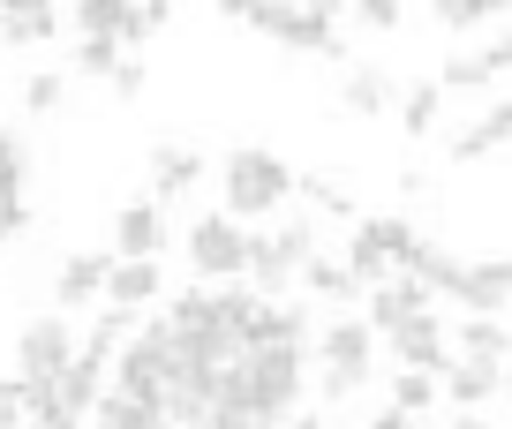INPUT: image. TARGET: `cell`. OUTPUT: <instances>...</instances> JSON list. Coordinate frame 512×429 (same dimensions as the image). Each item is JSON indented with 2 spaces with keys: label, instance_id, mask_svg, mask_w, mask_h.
<instances>
[{
  "label": "cell",
  "instance_id": "obj_1",
  "mask_svg": "<svg viewBox=\"0 0 512 429\" xmlns=\"http://www.w3.org/2000/svg\"><path fill=\"white\" fill-rule=\"evenodd\" d=\"M219 189H226L219 211H234V219H272L294 196V166L279 159V151H264V143H241V151L219 159Z\"/></svg>",
  "mask_w": 512,
  "mask_h": 429
},
{
  "label": "cell",
  "instance_id": "obj_2",
  "mask_svg": "<svg viewBox=\"0 0 512 429\" xmlns=\"http://www.w3.org/2000/svg\"><path fill=\"white\" fill-rule=\"evenodd\" d=\"M422 256V234H415V219H354V241H347V271L362 286H377V279H392V271H407Z\"/></svg>",
  "mask_w": 512,
  "mask_h": 429
},
{
  "label": "cell",
  "instance_id": "obj_3",
  "mask_svg": "<svg viewBox=\"0 0 512 429\" xmlns=\"http://www.w3.org/2000/svg\"><path fill=\"white\" fill-rule=\"evenodd\" d=\"M241 377H249V407L279 429L294 414V399H302V354H294V347H249Z\"/></svg>",
  "mask_w": 512,
  "mask_h": 429
},
{
  "label": "cell",
  "instance_id": "obj_4",
  "mask_svg": "<svg viewBox=\"0 0 512 429\" xmlns=\"http://www.w3.org/2000/svg\"><path fill=\"white\" fill-rule=\"evenodd\" d=\"M264 38H279L287 53H324V61H347V38H339V0H287Z\"/></svg>",
  "mask_w": 512,
  "mask_h": 429
},
{
  "label": "cell",
  "instance_id": "obj_5",
  "mask_svg": "<svg viewBox=\"0 0 512 429\" xmlns=\"http://www.w3.org/2000/svg\"><path fill=\"white\" fill-rule=\"evenodd\" d=\"M189 264H196V279H241V264H249V226H241L234 211H204V219L189 226Z\"/></svg>",
  "mask_w": 512,
  "mask_h": 429
},
{
  "label": "cell",
  "instance_id": "obj_6",
  "mask_svg": "<svg viewBox=\"0 0 512 429\" xmlns=\"http://www.w3.org/2000/svg\"><path fill=\"white\" fill-rule=\"evenodd\" d=\"M309 347H317V362L332 369V377H347L354 392H362L369 369H377V332H369V317H339V324H324Z\"/></svg>",
  "mask_w": 512,
  "mask_h": 429
},
{
  "label": "cell",
  "instance_id": "obj_7",
  "mask_svg": "<svg viewBox=\"0 0 512 429\" xmlns=\"http://www.w3.org/2000/svg\"><path fill=\"white\" fill-rule=\"evenodd\" d=\"M68 362H76V332H68V317H31L16 332V377L53 384Z\"/></svg>",
  "mask_w": 512,
  "mask_h": 429
},
{
  "label": "cell",
  "instance_id": "obj_8",
  "mask_svg": "<svg viewBox=\"0 0 512 429\" xmlns=\"http://www.w3.org/2000/svg\"><path fill=\"white\" fill-rule=\"evenodd\" d=\"M452 302H460L467 317H497V309H512V256H467L460 279H452Z\"/></svg>",
  "mask_w": 512,
  "mask_h": 429
},
{
  "label": "cell",
  "instance_id": "obj_9",
  "mask_svg": "<svg viewBox=\"0 0 512 429\" xmlns=\"http://www.w3.org/2000/svg\"><path fill=\"white\" fill-rule=\"evenodd\" d=\"M384 347L400 354V369H430V377H445V369H452V332L430 317V309H415L400 332H384Z\"/></svg>",
  "mask_w": 512,
  "mask_h": 429
},
{
  "label": "cell",
  "instance_id": "obj_10",
  "mask_svg": "<svg viewBox=\"0 0 512 429\" xmlns=\"http://www.w3.org/2000/svg\"><path fill=\"white\" fill-rule=\"evenodd\" d=\"M362 302H369V332L384 339V332H400V324L415 317V309H430V286H422L415 271H392V279H377V286H369Z\"/></svg>",
  "mask_w": 512,
  "mask_h": 429
},
{
  "label": "cell",
  "instance_id": "obj_11",
  "mask_svg": "<svg viewBox=\"0 0 512 429\" xmlns=\"http://www.w3.org/2000/svg\"><path fill=\"white\" fill-rule=\"evenodd\" d=\"M204 174H211L204 151H189V143H159V151H151V204H181Z\"/></svg>",
  "mask_w": 512,
  "mask_h": 429
},
{
  "label": "cell",
  "instance_id": "obj_12",
  "mask_svg": "<svg viewBox=\"0 0 512 429\" xmlns=\"http://www.w3.org/2000/svg\"><path fill=\"white\" fill-rule=\"evenodd\" d=\"M166 249V204H121L113 211V264L121 256H159Z\"/></svg>",
  "mask_w": 512,
  "mask_h": 429
},
{
  "label": "cell",
  "instance_id": "obj_13",
  "mask_svg": "<svg viewBox=\"0 0 512 429\" xmlns=\"http://www.w3.org/2000/svg\"><path fill=\"white\" fill-rule=\"evenodd\" d=\"M106 271H113V249H76V256H61V279H53L61 309H91V302H106Z\"/></svg>",
  "mask_w": 512,
  "mask_h": 429
},
{
  "label": "cell",
  "instance_id": "obj_14",
  "mask_svg": "<svg viewBox=\"0 0 512 429\" xmlns=\"http://www.w3.org/2000/svg\"><path fill=\"white\" fill-rule=\"evenodd\" d=\"M505 143H512V98H490V106H482L475 121L445 143V151H452L460 166H475V159H490V151H505Z\"/></svg>",
  "mask_w": 512,
  "mask_h": 429
},
{
  "label": "cell",
  "instance_id": "obj_15",
  "mask_svg": "<svg viewBox=\"0 0 512 429\" xmlns=\"http://www.w3.org/2000/svg\"><path fill=\"white\" fill-rule=\"evenodd\" d=\"M437 392H445L460 414H482L497 392H505V369H490V362H460V354H452V369L437 377Z\"/></svg>",
  "mask_w": 512,
  "mask_h": 429
},
{
  "label": "cell",
  "instance_id": "obj_16",
  "mask_svg": "<svg viewBox=\"0 0 512 429\" xmlns=\"http://www.w3.org/2000/svg\"><path fill=\"white\" fill-rule=\"evenodd\" d=\"M159 294H166L159 256H121V264L106 271V302H121V309H151Z\"/></svg>",
  "mask_w": 512,
  "mask_h": 429
},
{
  "label": "cell",
  "instance_id": "obj_17",
  "mask_svg": "<svg viewBox=\"0 0 512 429\" xmlns=\"http://www.w3.org/2000/svg\"><path fill=\"white\" fill-rule=\"evenodd\" d=\"M61 31V0H0V46H46Z\"/></svg>",
  "mask_w": 512,
  "mask_h": 429
},
{
  "label": "cell",
  "instance_id": "obj_18",
  "mask_svg": "<svg viewBox=\"0 0 512 429\" xmlns=\"http://www.w3.org/2000/svg\"><path fill=\"white\" fill-rule=\"evenodd\" d=\"M76 31L83 38H113V46H136L144 23H136V0H76Z\"/></svg>",
  "mask_w": 512,
  "mask_h": 429
},
{
  "label": "cell",
  "instance_id": "obj_19",
  "mask_svg": "<svg viewBox=\"0 0 512 429\" xmlns=\"http://www.w3.org/2000/svg\"><path fill=\"white\" fill-rule=\"evenodd\" d=\"M302 286L317 294V302H332V309H354V302L369 294V286L347 271V256H309V264H302Z\"/></svg>",
  "mask_w": 512,
  "mask_h": 429
},
{
  "label": "cell",
  "instance_id": "obj_20",
  "mask_svg": "<svg viewBox=\"0 0 512 429\" xmlns=\"http://www.w3.org/2000/svg\"><path fill=\"white\" fill-rule=\"evenodd\" d=\"M392 76H384V68H347V76H339V106L354 113V121H377V113H392Z\"/></svg>",
  "mask_w": 512,
  "mask_h": 429
},
{
  "label": "cell",
  "instance_id": "obj_21",
  "mask_svg": "<svg viewBox=\"0 0 512 429\" xmlns=\"http://www.w3.org/2000/svg\"><path fill=\"white\" fill-rule=\"evenodd\" d=\"M452 354H460V362H490V369H505L512 362V332L497 317H467L460 332H452Z\"/></svg>",
  "mask_w": 512,
  "mask_h": 429
},
{
  "label": "cell",
  "instance_id": "obj_22",
  "mask_svg": "<svg viewBox=\"0 0 512 429\" xmlns=\"http://www.w3.org/2000/svg\"><path fill=\"white\" fill-rule=\"evenodd\" d=\"M53 392H61V407L91 414V407H98V392H106V362H98V354H83V347H76V362H68L61 377H53Z\"/></svg>",
  "mask_w": 512,
  "mask_h": 429
},
{
  "label": "cell",
  "instance_id": "obj_23",
  "mask_svg": "<svg viewBox=\"0 0 512 429\" xmlns=\"http://www.w3.org/2000/svg\"><path fill=\"white\" fill-rule=\"evenodd\" d=\"M437 113H445V83H407V91H400V128H407V136H430V128H437Z\"/></svg>",
  "mask_w": 512,
  "mask_h": 429
},
{
  "label": "cell",
  "instance_id": "obj_24",
  "mask_svg": "<svg viewBox=\"0 0 512 429\" xmlns=\"http://www.w3.org/2000/svg\"><path fill=\"white\" fill-rule=\"evenodd\" d=\"M512 0H430V16L445 23L452 38H467V31H482V23H497Z\"/></svg>",
  "mask_w": 512,
  "mask_h": 429
},
{
  "label": "cell",
  "instance_id": "obj_25",
  "mask_svg": "<svg viewBox=\"0 0 512 429\" xmlns=\"http://www.w3.org/2000/svg\"><path fill=\"white\" fill-rule=\"evenodd\" d=\"M23 181H31V151H23V143L0 128V211L23 204Z\"/></svg>",
  "mask_w": 512,
  "mask_h": 429
},
{
  "label": "cell",
  "instance_id": "obj_26",
  "mask_svg": "<svg viewBox=\"0 0 512 429\" xmlns=\"http://www.w3.org/2000/svg\"><path fill=\"white\" fill-rule=\"evenodd\" d=\"M294 196H309L324 219H362V211H354V196L339 189V181H324V174H294Z\"/></svg>",
  "mask_w": 512,
  "mask_h": 429
},
{
  "label": "cell",
  "instance_id": "obj_27",
  "mask_svg": "<svg viewBox=\"0 0 512 429\" xmlns=\"http://www.w3.org/2000/svg\"><path fill=\"white\" fill-rule=\"evenodd\" d=\"M437 399H445V392H437V377H430V369H400V377H392V407H407L415 422L437 407Z\"/></svg>",
  "mask_w": 512,
  "mask_h": 429
},
{
  "label": "cell",
  "instance_id": "obj_28",
  "mask_svg": "<svg viewBox=\"0 0 512 429\" xmlns=\"http://www.w3.org/2000/svg\"><path fill=\"white\" fill-rule=\"evenodd\" d=\"M437 83H445V91H490V61H482V53H445V68H437Z\"/></svg>",
  "mask_w": 512,
  "mask_h": 429
},
{
  "label": "cell",
  "instance_id": "obj_29",
  "mask_svg": "<svg viewBox=\"0 0 512 429\" xmlns=\"http://www.w3.org/2000/svg\"><path fill=\"white\" fill-rule=\"evenodd\" d=\"M61 98H68V76H61V68L23 76V113H61Z\"/></svg>",
  "mask_w": 512,
  "mask_h": 429
},
{
  "label": "cell",
  "instance_id": "obj_30",
  "mask_svg": "<svg viewBox=\"0 0 512 429\" xmlns=\"http://www.w3.org/2000/svg\"><path fill=\"white\" fill-rule=\"evenodd\" d=\"M76 76H98V83H113V68H121V46L113 38H76Z\"/></svg>",
  "mask_w": 512,
  "mask_h": 429
},
{
  "label": "cell",
  "instance_id": "obj_31",
  "mask_svg": "<svg viewBox=\"0 0 512 429\" xmlns=\"http://www.w3.org/2000/svg\"><path fill=\"white\" fill-rule=\"evenodd\" d=\"M272 241H279V256L302 271L309 256H317V219H287V226H272Z\"/></svg>",
  "mask_w": 512,
  "mask_h": 429
},
{
  "label": "cell",
  "instance_id": "obj_32",
  "mask_svg": "<svg viewBox=\"0 0 512 429\" xmlns=\"http://www.w3.org/2000/svg\"><path fill=\"white\" fill-rule=\"evenodd\" d=\"M347 8L369 23V31H400L407 23V0H347Z\"/></svg>",
  "mask_w": 512,
  "mask_h": 429
},
{
  "label": "cell",
  "instance_id": "obj_33",
  "mask_svg": "<svg viewBox=\"0 0 512 429\" xmlns=\"http://www.w3.org/2000/svg\"><path fill=\"white\" fill-rule=\"evenodd\" d=\"M151 91V68L136 61V53H121V68H113V98H144Z\"/></svg>",
  "mask_w": 512,
  "mask_h": 429
},
{
  "label": "cell",
  "instance_id": "obj_34",
  "mask_svg": "<svg viewBox=\"0 0 512 429\" xmlns=\"http://www.w3.org/2000/svg\"><path fill=\"white\" fill-rule=\"evenodd\" d=\"M279 8H287V0H219V16H234V23H256V31H264V23H272Z\"/></svg>",
  "mask_w": 512,
  "mask_h": 429
},
{
  "label": "cell",
  "instance_id": "obj_35",
  "mask_svg": "<svg viewBox=\"0 0 512 429\" xmlns=\"http://www.w3.org/2000/svg\"><path fill=\"white\" fill-rule=\"evenodd\" d=\"M23 392H31L23 377H0V429H23Z\"/></svg>",
  "mask_w": 512,
  "mask_h": 429
},
{
  "label": "cell",
  "instance_id": "obj_36",
  "mask_svg": "<svg viewBox=\"0 0 512 429\" xmlns=\"http://www.w3.org/2000/svg\"><path fill=\"white\" fill-rule=\"evenodd\" d=\"M482 61H490V76H512V31H497L490 46H475Z\"/></svg>",
  "mask_w": 512,
  "mask_h": 429
},
{
  "label": "cell",
  "instance_id": "obj_37",
  "mask_svg": "<svg viewBox=\"0 0 512 429\" xmlns=\"http://www.w3.org/2000/svg\"><path fill=\"white\" fill-rule=\"evenodd\" d=\"M136 23H144V38L166 31V23H174V0H136Z\"/></svg>",
  "mask_w": 512,
  "mask_h": 429
},
{
  "label": "cell",
  "instance_id": "obj_38",
  "mask_svg": "<svg viewBox=\"0 0 512 429\" xmlns=\"http://www.w3.org/2000/svg\"><path fill=\"white\" fill-rule=\"evenodd\" d=\"M407 422H415V414H407V407H392V399H384V407L369 414V429H407Z\"/></svg>",
  "mask_w": 512,
  "mask_h": 429
},
{
  "label": "cell",
  "instance_id": "obj_39",
  "mask_svg": "<svg viewBox=\"0 0 512 429\" xmlns=\"http://www.w3.org/2000/svg\"><path fill=\"white\" fill-rule=\"evenodd\" d=\"M279 429H332V422H324V414H287Z\"/></svg>",
  "mask_w": 512,
  "mask_h": 429
},
{
  "label": "cell",
  "instance_id": "obj_40",
  "mask_svg": "<svg viewBox=\"0 0 512 429\" xmlns=\"http://www.w3.org/2000/svg\"><path fill=\"white\" fill-rule=\"evenodd\" d=\"M452 429H490V422H482V414H460V422H452Z\"/></svg>",
  "mask_w": 512,
  "mask_h": 429
},
{
  "label": "cell",
  "instance_id": "obj_41",
  "mask_svg": "<svg viewBox=\"0 0 512 429\" xmlns=\"http://www.w3.org/2000/svg\"><path fill=\"white\" fill-rule=\"evenodd\" d=\"M505 399H512V377H505Z\"/></svg>",
  "mask_w": 512,
  "mask_h": 429
},
{
  "label": "cell",
  "instance_id": "obj_42",
  "mask_svg": "<svg viewBox=\"0 0 512 429\" xmlns=\"http://www.w3.org/2000/svg\"><path fill=\"white\" fill-rule=\"evenodd\" d=\"M407 429H422V422H407Z\"/></svg>",
  "mask_w": 512,
  "mask_h": 429
}]
</instances>
